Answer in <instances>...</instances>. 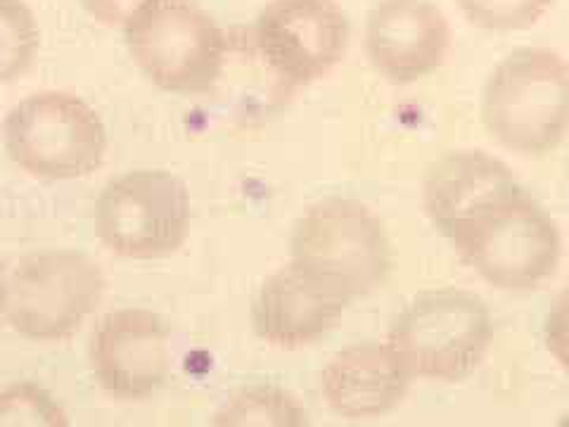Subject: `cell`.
<instances>
[{
  "label": "cell",
  "instance_id": "1",
  "mask_svg": "<svg viewBox=\"0 0 569 427\" xmlns=\"http://www.w3.org/2000/svg\"><path fill=\"white\" fill-rule=\"evenodd\" d=\"M477 276L503 292L537 290L562 259L556 219L520 181L491 192L441 234Z\"/></svg>",
  "mask_w": 569,
  "mask_h": 427
},
{
  "label": "cell",
  "instance_id": "2",
  "mask_svg": "<svg viewBox=\"0 0 569 427\" xmlns=\"http://www.w3.org/2000/svg\"><path fill=\"white\" fill-rule=\"evenodd\" d=\"M290 266L351 307L382 288L391 242L380 217L353 198H326L301 214L290 240Z\"/></svg>",
  "mask_w": 569,
  "mask_h": 427
},
{
  "label": "cell",
  "instance_id": "3",
  "mask_svg": "<svg viewBox=\"0 0 569 427\" xmlns=\"http://www.w3.org/2000/svg\"><path fill=\"white\" fill-rule=\"evenodd\" d=\"M482 121L508 152H553L569 133V62L550 48L508 52L485 83Z\"/></svg>",
  "mask_w": 569,
  "mask_h": 427
},
{
  "label": "cell",
  "instance_id": "4",
  "mask_svg": "<svg viewBox=\"0 0 569 427\" xmlns=\"http://www.w3.org/2000/svg\"><path fill=\"white\" fill-rule=\"evenodd\" d=\"M413 378L460 383L482 366L493 342L487 301L460 288L416 295L395 316L387 332Z\"/></svg>",
  "mask_w": 569,
  "mask_h": 427
},
{
  "label": "cell",
  "instance_id": "5",
  "mask_svg": "<svg viewBox=\"0 0 569 427\" xmlns=\"http://www.w3.org/2000/svg\"><path fill=\"white\" fill-rule=\"evenodd\" d=\"M123 29L146 79L173 96L207 93L226 64V33L192 0H146Z\"/></svg>",
  "mask_w": 569,
  "mask_h": 427
},
{
  "label": "cell",
  "instance_id": "6",
  "mask_svg": "<svg viewBox=\"0 0 569 427\" xmlns=\"http://www.w3.org/2000/svg\"><path fill=\"white\" fill-rule=\"evenodd\" d=\"M12 165L39 181H74L98 171L107 155V129L83 98L67 91L31 93L3 121Z\"/></svg>",
  "mask_w": 569,
  "mask_h": 427
},
{
  "label": "cell",
  "instance_id": "7",
  "mask_svg": "<svg viewBox=\"0 0 569 427\" xmlns=\"http://www.w3.org/2000/svg\"><path fill=\"white\" fill-rule=\"evenodd\" d=\"M104 290V274L88 255L41 249L8 274L3 320L31 342H62L96 314Z\"/></svg>",
  "mask_w": 569,
  "mask_h": 427
},
{
  "label": "cell",
  "instance_id": "8",
  "mask_svg": "<svg viewBox=\"0 0 569 427\" xmlns=\"http://www.w3.org/2000/svg\"><path fill=\"white\" fill-rule=\"evenodd\" d=\"M192 221L190 192L171 171L136 169L107 183L93 209L96 236L121 259L157 261L176 255Z\"/></svg>",
  "mask_w": 569,
  "mask_h": 427
},
{
  "label": "cell",
  "instance_id": "9",
  "mask_svg": "<svg viewBox=\"0 0 569 427\" xmlns=\"http://www.w3.org/2000/svg\"><path fill=\"white\" fill-rule=\"evenodd\" d=\"M349 41V17L337 0H271L254 22L259 58L292 88L326 79Z\"/></svg>",
  "mask_w": 569,
  "mask_h": 427
},
{
  "label": "cell",
  "instance_id": "10",
  "mask_svg": "<svg viewBox=\"0 0 569 427\" xmlns=\"http://www.w3.org/2000/svg\"><path fill=\"white\" fill-rule=\"evenodd\" d=\"M96 385L117 401H146L169 383L171 332L164 318L142 307L104 314L88 342Z\"/></svg>",
  "mask_w": 569,
  "mask_h": 427
},
{
  "label": "cell",
  "instance_id": "11",
  "mask_svg": "<svg viewBox=\"0 0 569 427\" xmlns=\"http://www.w3.org/2000/svg\"><path fill=\"white\" fill-rule=\"evenodd\" d=\"M451 24L430 0H378L366 17V56L397 86L422 81L447 62Z\"/></svg>",
  "mask_w": 569,
  "mask_h": 427
},
{
  "label": "cell",
  "instance_id": "12",
  "mask_svg": "<svg viewBox=\"0 0 569 427\" xmlns=\"http://www.w3.org/2000/svg\"><path fill=\"white\" fill-rule=\"evenodd\" d=\"M416 378L389 342H359L337 351L320 373V395L335 416L363 423L403 404Z\"/></svg>",
  "mask_w": 569,
  "mask_h": 427
},
{
  "label": "cell",
  "instance_id": "13",
  "mask_svg": "<svg viewBox=\"0 0 569 427\" xmlns=\"http://www.w3.org/2000/svg\"><path fill=\"white\" fill-rule=\"evenodd\" d=\"M349 307L288 264L266 278L252 301V328L278 349H301L326 337Z\"/></svg>",
  "mask_w": 569,
  "mask_h": 427
},
{
  "label": "cell",
  "instance_id": "14",
  "mask_svg": "<svg viewBox=\"0 0 569 427\" xmlns=\"http://www.w3.org/2000/svg\"><path fill=\"white\" fill-rule=\"evenodd\" d=\"M211 427H311V418L290 389L252 385L219 408Z\"/></svg>",
  "mask_w": 569,
  "mask_h": 427
},
{
  "label": "cell",
  "instance_id": "15",
  "mask_svg": "<svg viewBox=\"0 0 569 427\" xmlns=\"http://www.w3.org/2000/svg\"><path fill=\"white\" fill-rule=\"evenodd\" d=\"M41 48V29L24 0H0V83L31 69Z\"/></svg>",
  "mask_w": 569,
  "mask_h": 427
},
{
  "label": "cell",
  "instance_id": "16",
  "mask_svg": "<svg viewBox=\"0 0 569 427\" xmlns=\"http://www.w3.org/2000/svg\"><path fill=\"white\" fill-rule=\"evenodd\" d=\"M0 427H69V416L52 391L24 380L0 389Z\"/></svg>",
  "mask_w": 569,
  "mask_h": 427
},
{
  "label": "cell",
  "instance_id": "17",
  "mask_svg": "<svg viewBox=\"0 0 569 427\" xmlns=\"http://www.w3.org/2000/svg\"><path fill=\"white\" fill-rule=\"evenodd\" d=\"M456 6L477 29L515 33L541 22L556 0H456Z\"/></svg>",
  "mask_w": 569,
  "mask_h": 427
},
{
  "label": "cell",
  "instance_id": "18",
  "mask_svg": "<svg viewBox=\"0 0 569 427\" xmlns=\"http://www.w3.org/2000/svg\"><path fill=\"white\" fill-rule=\"evenodd\" d=\"M543 345L569 376V285L556 297L543 318Z\"/></svg>",
  "mask_w": 569,
  "mask_h": 427
},
{
  "label": "cell",
  "instance_id": "19",
  "mask_svg": "<svg viewBox=\"0 0 569 427\" xmlns=\"http://www.w3.org/2000/svg\"><path fill=\"white\" fill-rule=\"evenodd\" d=\"M146 0H81L83 10L102 27H123Z\"/></svg>",
  "mask_w": 569,
  "mask_h": 427
},
{
  "label": "cell",
  "instance_id": "20",
  "mask_svg": "<svg viewBox=\"0 0 569 427\" xmlns=\"http://www.w3.org/2000/svg\"><path fill=\"white\" fill-rule=\"evenodd\" d=\"M8 269H6V259L3 252H0V320H3L6 314V292H8Z\"/></svg>",
  "mask_w": 569,
  "mask_h": 427
},
{
  "label": "cell",
  "instance_id": "21",
  "mask_svg": "<svg viewBox=\"0 0 569 427\" xmlns=\"http://www.w3.org/2000/svg\"><path fill=\"white\" fill-rule=\"evenodd\" d=\"M553 427H569V414H565L562 418H558V423Z\"/></svg>",
  "mask_w": 569,
  "mask_h": 427
}]
</instances>
